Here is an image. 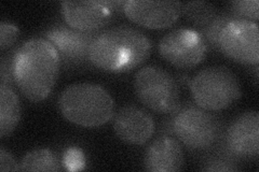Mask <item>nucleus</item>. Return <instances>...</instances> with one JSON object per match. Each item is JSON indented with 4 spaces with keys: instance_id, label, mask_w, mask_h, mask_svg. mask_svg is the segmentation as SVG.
Instances as JSON below:
<instances>
[{
    "instance_id": "1",
    "label": "nucleus",
    "mask_w": 259,
    "mask_h": 172,
    "mask_svg": "<svg viewBox=\"0 0 259 172\" xmlns=\"http://www.w3.org/2000/svg\"><path fill=\"white\" fill-rule=\"evenodd\" d=\"M60 64L58 51L47 39H30L14 51V83L29 101H42L56 83Z\"/></svg>"
},
{
    "instance_id": "2",
    "label": "nucleus",
    "mask_w": 259,
    "mask_h": 172,
    "mask_svg": "<svg viewBox=\"0 0 259 172\" xmlns=\"http://www.w3.org/2000/svg\"><path fill=\"white\" fill-rule=\"evenodd\" d=\"M150 53L149 38L139 29L122 25L97 34L89 50V61L104 71L123 73L141 66Z\"/></svg>"
},
{
    "instance_id": "3",
    "label": "nucleus",
    "mask_w": 259,
    "mask_h": 172,
    "mask_svg": "<svg viewBox=\"0 0 259 172\" xmlns=\"http://www.w3.org/2000/svg\"><path fill=\"white\" fill-rule=\"evenodd\" d=\"M62 116L82 127H99L115 116L116 104L103 86L93 83H76L67 86L59 98Z\"/></svg>"
},
{
    "instance_id": "4",
    "label": "nucleus",
    "mask_w": 259,
    "mask_h": 172,
    "mask_svg": "<svg viewBox=\"0 0 259 172\" xmlns=\"http://www.w3.org/2000/svg\"><path fill=\"white\" fill-rule=\"evenodd\" d=\"M169 129L184 145L196 151L212 149L224 136L221 119L193 103L181 105L173 113Z\"/></svg>"
},
{
    "instance_id": "5",
    "label": "nucleus",
    "mask_w": 259,
    "mask_h": 172,
    "mask_svg": "<svg viewBox=\"0 0 259 172\" xmlns=\"http://www.w3.org/2000/svg\"><path fill=\"white\" fill-rule=\"evenodd\" d=\"M193 100L207 111L227 109L241 97L240 82L224 66H210L200 70L190 81Z\"/></svg>"
},
{
    "instance_id": "6",
    "label": "nucleus",
    "mask_w": 259,
    "mask_h": 172,
    "mask_svg": "<svg viewBox=\"0 0 259 172\" xmlns=\"http://www.w3.org/2000/svg\"><path fill=\"white\" fill-rule=\"evenodd\" d=\"M134 91L141 103L159 114H173L182 105L176 80L160 67L147 66L137 72Z\"/></svg>"
},
{
    "instance_id": "7",
    "label": "nucleus",
    "mask_w": 259,
    "mask_h": 172,
    "mask_svg": "<svg viewBox=\"0 0 259 172\" xmlns=\"http://www.w3.org/2000/svg\"><path fill=\"white\" fill-rule=\"evenodd\" d=\"M159 53L178 69H190L204 60L206 43L198 30L177 28L167 32L159 42Z\"/></svg>"
},
{
    "instance_id": "8",
    "label": "nucleus",
    "mask_w": 259,
    "mask_h": 172,
    "mask_svg": "<svg viewBox=\"0 0 259 172\" xmlns=\"http://www.w3.org/2000/svg\"><path fill=\"white\" fill-rule=\"evenodd\" d=\"M220 51L234 62L243 65L259 63V32L258 24L248 20H232L223 29Z\"/></svg>"
},
{
    "instance_id": "9",
    "label": "nucleus",
    "mask_w": 259,
    "mask_h": 172,
    "mask_svg": "<svg viewBox=\"0 0 259 172\" xmlns=\"http://www.w3.org/2000/svg\"><path fill=\"white\" fill-rule=\"evenodd\" d=\"M225 152L237 160L257 159L259 155V114L246 111L234 119L223 136Z\"/></svg>"
},
{
    "instance_id": "10",
    "label": "nucleus",
    "mask_w": 259,
    "mask_h": 172,
    "mask_svg": "<svg viewBox=\"0 0 259 172\" xmlns=\"http://www.w3.org/2000/svg\"><path fill=\"white\" fill-rule=\"evenodd\" d=\"M100 31H81L68 25H58L45 34L47 39L58 51L61 61L66 66H80L89 61V50Z\"/></svg>"
},
{
    "instance_id": "11",
    "label": "nucleus",
    "mask_w": 259,
    "mask_h": 172,
    "mask_svg": "<svg viewBox=\"0 0 259 172\" xmlns=\"http://www.w3.org/2000/svg\"><path fill=\"white\" fill-rule=\"evenodd\" d=\"M180 2H146L127 0L123 12L137 25L150 29H161L172 26L181 16Z\"/></svg>"
},
{
    "instance_id": "12",
    "label": "nucleus",
    "mask_w": 259,
    "mask_h": 172,
    "mask_svg": "<svg viewBox=\"0 0 259 172\" xmlns=\"http://www.w3.org/2000/svg\"><path fill=\"white\" fill-rule=\"evenodd\" d=\"M113 130L123 142L143 145L150 140L155 133V122L147 111L128 104L117 112L113 119Z\"/></svg>"
},
{
    "instance_id": "13",
    "label": "nucleus",
    "mask_w": 259,
    "mask_h": 172,
    "mask_svg": "<svg viewBox=\"0 0 259 172\" xmlns=\"http://www.w3.org/2000/svg\"><path fill=\"white\" fill-rule=\"evenodd\" d=\"M62 13L68 26L81 31H99L109 24L113 12L106 2H63Z\"/></svg>"
},
{
    "instance_id": "14",
    "label": "nucleus",
    "mask_w": 259,
    "mask_h": 172,
    "mask_svg": "<svg viewBox=\"0 0 259 172\" xmlns=\"http://www.w3.org/2000/svg\"><path fill=\"white\" fill-rule=\"evenodd\" d=\"M182 146L175 138L162 136L156 139L145 152L144 166L150 172H175L184 167Z\"/></svg>"
},
{
    "instance_id": "15",
    "label": "nucleus",
    "mask_w": 259,
    "mask_h": 172,
    "mask_svg": "<svg viewBox=\"0 0 259 172\" xmlns=\"http://www.w3.org/2000/svg\"><path fill=\"white\" fill-rule=\"evenodd\" d=\"M21 120V103L12 87L0 85V137L10 136Z\"/></svg>"
},
{
    "instance_id": "16",
    "label": "nucleus",
    "mask_w": 259,
    "mask_h": 172,
    "mask_svg": "<svg viewBox=\"0 0 259 172\" xmlns=\"http://www.w3.org/2000/svg\"><path fill=\"white\" fill-rule=\"evenodd\" d=\"M61 169L59 157L48 149L31 151L20 162L21 171H60Z\"/></svg>"
},
{
    "instance_id": "17",
    "label": "nucleus",
    "mask_w": 259,
    "mask_h": 172,
    "mask_svg": "<svg viewBox=\"0 0 259 172\" xmlns=\"http://www.w3.org/2000/svg\"><path fill=\"white\" fill-rule=\"evenodd\" d=\"M217 13V8L207 2L185 3L182 4L181 8V14L199 28L207 25Z\"/></svg>"
},
{
    "instance_id": "18",
    "label": "nucleus",
    "mask_w": 259,
    "mask_h": 172,
    "mask_svg": "<svg viewBox=\"0 0 259 172\" xmlns=\"http://www.w3.org/2000/svg\"><path fill=\"white\" fill-rule=\"evenodd\" d=\"M239 19L238 16L234 15L232 12H221L215 15V18L210 21L207 25L199 29V32L201 36L203 37L206 46L208 45L213 50L220 51V46H218V42H220V37L223 29L227 25V23H229L232 20Z\"/></svg>"
},
{
    "instance_id": "19",
    "label": "nucleus",
    "mask_w": 259,
    "mask_h": 172,
    "mask_svg": "<svg viewBox=\"0 0 259 172\" xmlns=\"http://www.w3.org/2000/svg\"><path fill=\"white\" fill-rule=\"evenodd\" d=\"M230 9L239 19L256 22L259 19V3L258 0H238L230 3Z\"/></svg>"
},
{
    "instance_id": "20",
    "label": "nucleus",
    "mask_w": 259,
    "mask_h": 172,
    "mask_svg": "<svg viewBox=\"0 0 259 172\" xmlns=\"http://www.w3.org/2000/svg\"><path fill=\"white\" fill-rule=\"evenodd\" d=\"M201 170L203 171H239L240 168L237 163V159L230 156L225 152V155H216V156L207 159L204 167Z\"/></svg>"
},
{
    "instance_id": "21",
    "label": "nucleus",
    "mask_w": 259,
    "mask_h": 172,
    "mask_svg": "<svg viewBox=\"0 0 259 172\" xmlns=\"http://www.w3.org/2000/svg\"><path fill=\"white\" fill-rule=\"evenodd\" d=\"M20 36L19 27L10 22L3 21L0 23V48L2 51L10 48Z\"/></svg>"
},
{
    "instance_id": "22",
    "label": "nucleus",
    "mask_w": 259,
    "mask_h": 172,
    "mask_svg": "<svg viewBox=\"0 0 259 172\" xmlns=\"http://www.w3.org/2000/svg\"><path fill=\"white\" fill-rule=\"evenodd\" d=\"M64 165L70 171L83 169L85 166L84 155L79 149H69L64 156Z\"/></svg>"
},
{
    "instance_id": "23",
    "label": "nucleus",
    "mask_w": 259,
    "mask_h": 172,
    "mask_svg": "<svg viewBox=\"0 0 259 172\" xmlns=\"http://www.w3.org/2000/svg\"><path fill=\"white\" fill-rule=\"evenodd\" d=\"M0 171H21L20 163L4 146L0 147Z\"/></svg>"
},
{
    "instance_id": "24",
    "label": "nucleus",
    "mask_w": 259,
    "mask_h": 172,
    "mask_svg": "<svg viewBox=\"0 0 259 172\" xmlns=\"http://www.w3.org/2000/svg\"><path fill=\"white\" fill-rule=\"evenodd\" d=\"M12 61L13 55L10 56H3L2 57V85L10 86L14 83L13 79V69H12Z\"/></svg>"
}]
</instances>
